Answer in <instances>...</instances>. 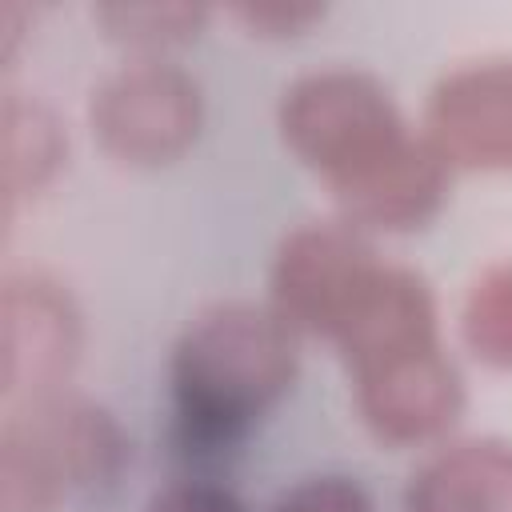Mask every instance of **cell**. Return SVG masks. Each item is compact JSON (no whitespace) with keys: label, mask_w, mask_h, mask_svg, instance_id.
I'll use <instances>...</instances> for the list:
<instances>
[{"label":"cell","mask_w":512,"mask_h":512,"mask_svg":"<svg viewBox=\"0 0 512 512\" xmlns=\"http://www.w3.org/2000/svg\"><path fill=\"white\" fill-rule=\"evenodd\" d=\"M300 332L268 300H216L180 328L168 356L172 408L192 444L248 432L296 380Z\"/></svg>","instance_id":"1"},{"label":"cell","mask_w":512,"mask_h":512,"mask_svg":"<svg viewBox=\"0 0 512 512\" xmlns=\"http://www.w3.org/2000/svg\"><path fill=\"white\" fill-rule=\"evenodd\" d=\"M276 128L288 152L324 184L360 172L412 132L392 88L356 64H320L288 80Z\"/></svg>","instance_id":"2"},{"label":"cell","mask_w":512,"mask_h":512,"mask_svg":"<svg viewBox=\"0 0 512 512\" xmlns=\"http://www.w3.org/2000/svg\"><path fill=\"white\" fill-rule=\"evenodd\" d=\"M200 124V80L168 56H128L88 92L92 140L132 168L184 156L200 136Z\"/></svg>","instance_id":"3"},{"label":"cell","mask_w":512,"mask_h":512,"mask_svg":"<svg viewBox=\"0 0 512 512\" xmlns=\"http://www.w3.org/2000/svg\"><path fill=\"white\" fill-rule=\"evenodd\" d=\"M380 256L368 232L348 220H304L272 252L268 304L304 336H332L348 304L376 272Z\"/></svg>","instance_id":"4"},{"label":"cell","mask_w":512,"mask_h":512,"mask_svg":"<svg viewBox=\"0 0 512 512\" xmlns=\"http://www.w3.org/2000/svg\"><path fill=\"white\" fill-rule=\"evenodd\" d=\"M84 324L72 292L44 272H12L0 292V388L12 404L64 392Z\"/></svg>","instance_id":"5"},{"label":"cell","mask_w":512,"mask_h":512,"mask_svg":"<svg viewBox=\"0 0 512 512\" xmlns=\"http://www.w3.org/2000/svg\"><path fill=\"white\" fill-rule=\"evenodd\" d=\"M420 132L452 172H512V56L448 68L424 100Z\"/></svg>","instance_id":"6"},{"label":"cell","mask_w":512,"mask_h":512,"mask_svg":"<svg viewBox=\"0 0 512 512\" xmlns=\"http://www.w3.org/2000/svg\"><path fill=\"white\" fill-rule=\"evenodd\" d=\"M356 408L384 444H424L444 436L464 412V376L444 344L356 372Z\"/></svg>","instance_id":"7"},{"label":"cell","mask_w":512,"mask_h":512,"mask_svg":"<svg viewBox=\"0 0 512 512\" xmlns=\"http://www.w3.org/2000/svg\"><path fill=\"white\" fill-rule=\"evenodd\" d=\"M452 168L424 132H408L360 172L328 184L340 220L360 232H412L424 228L448 200Z\"/></svg>","instance_id":"8"},{"label":"cell","mask_w":512,"mask_h":512,"mask_svg":"<svg viewBox=\"0 0 512 512\" xmlns=\"http://www.w3.org/2000/svg\"><path fill=\"white\" fill-rule=\"evenodd\" d=\"M328 340L336 344L352 376L384 360L440 344L432 284L408 264L380 260Z\"/></svg>","instance_id":"9"},{"label":"cell","mask_w":512,"mask_h":512,"mask_svg":"<svg viewBox=\"0 0 512 512\" xmlns=\"http://www.w3.org/2000/svg\"><path fill=\"white\" fill-rule=\"evenodd\" d=\"M4 424H12L48 460L64 492L108 484L128 460V436L116 424V416L96 400L72 392L24 400L8 412Z\"/></svg>","instance_id":"10"},{"label":"cell","mask_w":512,"mask_h":512,"mask_svg":"<svg viewBox=\"0 0 512 512\" xmlns=\"http://www.w3.org/2000/svg\"><path fill=\"white\" fill-rule=\"evenodd\" d=\"M404 512H512V444L464 436L436 448L408 476Z\"/></svg>","instance_id":"11"},{"label":"cell","mask_w":512,"mask_h":512,"mask_svg":"<svg viewBox=\"0 0 512 512\" xmlns=\"http://www.w3.org/2000/svg\"><path fill=\"white\" fill-rule=\"evenodd\" d=\"M68 136L60 116L40 96H8L0 112V188L4 204L40 196L60 172Z\"/></svg>","instance_id":"12"},{"label":"cell","mask_w":512,"mask_h":512,"mask_svg":"<svg viewBox=\"0 0 512 512\" xmlns=\"http://www.w3.org/2000/svg\"><path fill=\"white\" fill-rule=\"evenodd\" d=\"M460 336L480 364L512 372V260H492L468 280Z\"/></svg>","instance_id":"13"},{"label":"cell","mask_w":512,"mask_h":512,"mask_svg":"<svg viewBox=\"0 0 512 512\" xmlns=\"http://www.w3.org/2000/svg\"><path fill=\"white\" fill-rule=\"evenodd\" d=\"M92 16L136 56H164V48L184 44L204 28L208 8L192 0H108L96 4Z\"/></svg>","instance_id":"14"},{"label":"cell","mask_w":512,"mask_h":512,"mask_svg":"<svg viewBox=\"0 0 512 512\" xmlns=\"http://www.w3.org/2000/svg\"><path fill=\"white\" fill-rule=\"evenodd\" d=\"M64 484L44 464V456L4 424L0 432V512H52L64 500Z\"/></svg>","instance_id":"15"},{"label":"cell","mask_w":512,"mask_h":512,"mask_svg":"<svg viewBox=\"0 0 512 512\" xmlns=\"http://www.w3.org/2000/svg\"><path fill=\"white\" fill-rule=\"evenodd\" d=\"M268 512H372V496L356 476L320 472L284 488Z\"/></svg>","instance_id":"16"},{"label":"cell","mask_w":512,"mask_h":512,"mask_svg":"<svg viewBox=\"0 0 512 512\" xmlns=\"http://www.w3.org/2000/svg\"><path fill=\"white\" fill-rule=\"evenodd\" d=\"M236 20H244L252 32L260 36H296L308 24H316L324 16V4H308V0H248L232 8Z\"/></svg>","instance_id":"17"},{"label":"cell","mask_w":512,"mask_h":512,"mask_svg":"<svg viewBox=\"0 0 512 512\" xmlns=\"http://www.w3.org/2000/svg\"><path fill=\"white\" fill-rule=\"evenodd\" d=\"M144 512H244L236 492L212 480H172L156 488L144 504Z\"/></svg>","instance_id":"18"}]
</instances>
